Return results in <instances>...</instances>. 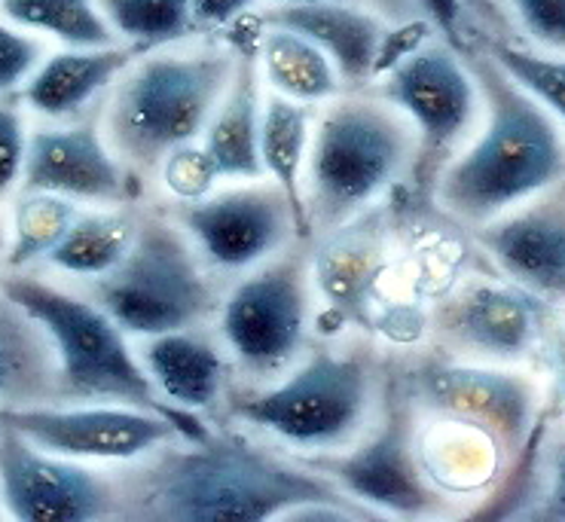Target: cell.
<instances>
[{"label":"cell","instance_id":"27","mask_svg":"<svg viewBox=\"0 0 565 522\" xmlns=\"http://www.w3.org/2000/svg\"><path fill=\"white\" fill-rule=\"evenodd\" d=\"M138 226H141V211L126 205L79 211V217L58 242V248L46 257V266L71 278L95 281L122 263L132 248Z\"/></svg>","mask_w":565,"mask_h":522},{"label":"cell","instance_id":"37","mask_svg":"<svg viewBox=\"0 0 565 522\" xmlns=\"http://www.w3.org/2000/svg\"><path fill=\"white\" fill-rule=\"evenodd\" d=\"M541 364L551 379V394L556 404L565 406V309H553L544 340H541Z\"/></svg>","mask_w":565,"mask_h":522},{"label":"cell","instance_id":"25","mask_svg":"<svg viewBox=\"0 0 565 522\" xmlns=\"http://www.w3.org/2000/svg\"><path fill=\"white\" fill-rule=\"evenodd\" d=\"M254 58L269 92L285 95L300 105H328L345 92L337 65L330 55L300 31L260 19V34Z\"/></svg>","mask_w":565,"mask_h":522},{"label":"cell","instance_id":"9","mask_svg":"<svg viewBox=\"0 0 565 522\" xmlns=\"http://www.w3.org/2000/svg\"><path fill=\"white\" fill-rule=\"evenodd\" d=\"M416 404L407 385H388L373 425L355 444L324 452L300 456L309 468L330 477L361 508L376 516H444L449 513V498L434 489L416 458Z\"/></svg>","mask_w":565,"mask_h":522},{"label":"cell","instance_id":"3","mask_svg":"<svg viewBox=\"0 0 565 522\" xmlns=\"http://www.w3.org/2000/svg\"><path fill=\"white\" fill-rule=\"evenodd\" d=\"M238 43L166 46L141 53L110 86L102 129L135 171H159L178 147L202 141L236 77Z\"/></svg>","mask_w":565,"mask_h":522},{"label":"cell","instance_id":"7","mask_svg":"<svg viewBox=\"0 0 565 522\" xmlns=\"http://www.w3.org/2000/svg\"><path fill=\"white\" fill-rule=\"evenodd\" d=\"M190 235L169 214H141L132 248L117 269L89 285L93 297L132 340L211 321L224 290Z\"/></svg>","mask_w":565,"mask_h":522},{"label":"cell","instance_id":"11","mask_svg":"<svg viewBox=\"0 0 565 522\" xmlns=\"http://www.w3.org/2000/svg\"><path fill=\"white\" fill-rule=\"evenodd\" d=\"M380 95L409 119L419 138V169L428 166L434 174L459 153L483 117V95L468 55L440 34L397 58L380 77Z\"/></svg>","mask_w":565,"mask_h":522},{"label":"cell","instance_id":"22","mask_svg":"<svg viewBox=\"0 0 565 522\" xmlns=\"http://www.w3.org/2000/svg\"><path fill=\"white\" fill-rule=\"evenodd\" d=\"M141 53H135L126 43L114 46H62L46 53L38 71L22 86V105L43 119H71L83 114L98 95L110 92V86L122 77V71L132 65Z\"/></svg>","mask_w":565,"mask_h":522},{"label":"cell","instance_id":"34","mask_svg":"<svg viewBox=\"0 0 565 522\" xmlns=\"http://www.w3.org/2000/svg\"><path fill=\"white\" fill-rule=\"evenodd\" d=\"M513 25L532 46L565 53V0H504Z\"/></svg>","mask_w":565,"mask_h":522},{"label":"cell","instance_id":"15","mask_svg":"<svg viewBox=\"0 0 565 522\" xmlns=\"http://www.w3.org/2000/svg\"><path fill=\"white\" fill-rule=\"evenodd\" d=\"M407 392L419 409L480 425L499 437L513 465L541 428V392L535 379L501 364L434 358L409 376Z\"/></svg>","mask_w":565,"mask_h":522},{"label":"cell","instance_id":"42","mask_svg":"<svg viewBox=\"0 0 565 522\" xmlns=\"http://www.w3.org/2000/svg\"><path fill=\"white\" fill-rule=\"evenodd\" d=\"M0 269H3V254H0Z\"/></svg>","mask_w":565,"mask_h":522},{"label":"cell","instance_id":"31","mask_svg":"<svg viewBox=\"0 0 565 522\" xmlns=\"http://www.w3.org/2000/svg\"><path fill=\"white\" fill-rule=\"evenodd\" d=\"M477 40L516 86H523L539 105L565 122V53L539 50L532 43H513L508 38H492L489 31H480Z\"/></svg>","mask_w":565,"mask_h":522},{"label":"cell","instance_id":"40","mask_svg":"<svg viewBox=\"0 0 565 522\" xmlns=\"http://www.w3.org/2000/svg\"><path fill=\"white\" fill-rule=\"evenodd\" d=\"M461 3H465V7L471 10V15L477 19V22H480V25H487V19H483V10H480V3H477V0H461Z\"/></svg>","mask_w":565,"mask_h":522},{"label":"cell","instance_id":"5","mask_svg":"<svg viewBox=\"0 0 565 522\" xmlns=\"http://www.w3.org/2000/svg\"><path fill=\"white\" fill-rule=\"evenodd\" d=\"M376 354L312 349L273 382L230 388L224 413L245 432L264 434L294 456H324L352 446L382 406Z\"/></svg>","mask_w":565,"mask_h":522},{"label":"cell","instance_id":"10","mask_svg":"<svg viewBox=\"0 0 565 522\" xmlns=\"http://www.w3.org/2000/svg\"><path fill=\"white\" fill-rule=\"evenodd\" d=\"M551 312L495 269L468 273L428 309V333L449 358L516 366L539 358Z\"/></svg>","mask_w":565,"mask_h":522},{"label":"cell","instance_id":"14","mask_svg":"<svg viewBox=\"0 0 565 522\" xmlns=\"http://www.w3.org/2000/svg\"><path fill=\"white\" fill-rule=\"evenodd\" d=\"M0 513L19 522L122 520L117 473L40 449L0 425Z\"/></svg>","mask_w":565,"mask_h":522},{"label":"cell","instance_id":"36","mask_svg":"<svg viewBox=\"0 0 565 522\" xmlns=\"http://www.w3.org/2000/svg\"><path fill=\"white\" fill-rule=\"evenodd\" d=\"M539 513L547 520H565V437L553 440L539 458Z\"/></svg>","mask_w":565,"mask_h":522},{"label":"cell","instance_id":"38","mask_svg":"<svg viewBox=\"0 0 565 522\" xmlns=\"http://www.w3.org/2000/svg\"><path fill=\"white\" fill-rule=\"evenodd\" d=\"M257 3L260 0H190L199 31H224L242 25V19H248Z\"/></svg>","mask_w":565,"mask_h":522},{"label":"cell","instance_id":"8","mask_svg":"<svg viewBox=\"0 0 565 522\" xmlns=\"http://www.w3.org/2000/svg\"><path fill=\"white\" fill-rule=\"evenodd\" d=\"M312 242H297L224 290L214 315L217 337L236 370L257 385L300 361L316 330Z\"/></svg>","mask_w":565,"mask_h":522},{"label":"cell","instance_id":"17","mask_svg":"<svg viewBox=\"0 0 565 522\" xmlns=\"http://www.w3.org/2000/svg\"><path fill=\"white\" fill-rule=\"evenodd\" d=\"M468 233L495 273L565 309V181Z\"/></svg>","mask_w":565,"mask_h":522},{"label":"cell","instance_id":"26","mask_svg":"<svg viewBox=\"0 0 565 522\" xmlns=\"http://www.w3.org/2000/svg\"><path fill=\"white\" fill-rule=\"evenodd\" d=\"M312 110L309 105L290 102L285 95H264V117H260V159H264L266 181H273L285 193L290 209L297 214V226L306 242H312V226L306 214V159L312 141Z\"/></svg>","mask_w":565,"mask_h":522},{"label":"cell","instance_id":"33","mask_svg":"<svg viewBox=\"0 0 565 522\" xmlns=\"http://www.w3.org/2000/svg\"><path fill=\"white\" fill-rule=\"evenodd\" d=\"M43 58H46L43 38L0 15V95L22 89Z\"/></svg>","mask_w":565,"mask_h":522},{"label":"cell","instance_id":"16","mask_svg":"<svg viewBox=\"0 0 565 522\" xmlns=\"http://www.w3.org/2000/svg\"><path fill=\"white\" fill-rule=\"evenodd\" d=\"M309 266L324 312L340 327L376 333L385 306L382 288L392 269L388 226L382 211L370 209L355 221L316 235Z\"/></svg>","mask_w":565,"mask_h":522},{"label":"cell","instance_id":"39","mask_svg":"<svg viewBox=\"0 0 565 522\" xmlns=\"http://www.w3.org/2000/svg\"><path fill=\"white\" fill-rule=\"evenodd\" d=\"M309 3H364L373 10H385V7H395L397 0H273V7H309ZM413 7H419L416 0H407Z\"/></svg>","mask_w":565,"mask_h":522},{"label":"cell","instance_id":"41","mask_svg":"<svg viewBox=\"0 0 565 522\" xmlns=\"http://www.w3.org/2000/svg\"><path fill=\"white\" fill-rule=\"evenodd\" d=\"M7 238H10V233H7V226L0 221V254H7Z\"/></svg>","mask_w":565,"mask_h":522},{"label":"cell","instance_id":"13","mask_svg":"<svg viewBox=\"0 0 565 522\" xmlns=\"http://www.w3.org/2000/svg\"><path fill=\"white\" fill-rule=\"evenodd\" d=\"M169 217L214 273H250L297 242V214L273 181H242L196 202H174Z\"/></svg>","mask_w":565,"mask_h":522},{"label":"cell","instance_id":"4","mask_svg":"<svg viewBox=\"0 0 565 522\" xmlns=\"http://www.w3.org/2000/svg\"><path fill=\"white\" fill-rule=\"evenodd\" d=\"M7 290L50 337L58 366V401L65 404H129L174 418L186 440H205L209 418L162 401L132 345V337L93 300L50 285L28 269L0 275Z\"/></svg>","mask_w":565,"mask_h":522},{"label":"cell","instance_id":"32","mask_svg":"<svg viewBox=\"0 0 565 522\" xmlns=\"http://www.w3.org/2000/svg\"><path fill=\"white\" fill-rule=\"evenodd\" d=\"M159 181L169 190V196L174 202H196V199H205L209 193H214L224 178H221L217 162L202 147V141H193V145L178 147L174 153L162 159Z\"/></svg>","mask_w":565,"mask_h":522},{"label":"cell","instance_id":"1","mask_svg":"<svg viewBox=\"0 0 565 522\" xmlns=\"http://www.w3.org/2000/svg\"><path fill=\"white\" fill-rule=\"evenodd\" d=\"M122 520L266 522L373 520L330 477L294 452H276L242 432L174 440L117 473Z\"/></svg>","mask_w":565,"mask_h":522},{"label":"cell","instance_id":"2","mask_svg":"<svg viewBox=\"0 0 565 522\" xmlns=\"http://www.w3.org/2000/svg\"><path fill=\"white\" fill-rule=\"evenodd\" d=\"M477 38L461 53L483 95L480 131L444 162L431 187L437 211L465 230L495 221L565 181L563 122L516 86Z\"/></svg>","mask_w":565,"mask_h":522},{"label":"cell","instance_id":"18","mask_svg":"<svg viewBox=\"0 0 565 522\" xmlns=\"http://www.w3.org/2000/svg\"><path fill=\"white\" fill-rule=\"evenodd\" d=\"M98 122L43 126L28 138L22 190H43L74 202L132 205L138 181Z\"/></svg>","mask_w":565,"mask_h":522},{"label":"cell","instance_id":"6","mask_svg":"<svg viewBox=\"0 0 565 522\" xmlns=\"http://www.w3.org/2000/svg\"><path fill=\"white\" fill-rule=\"evenodd\" d=\"M419 169V138L382 95L342 92L312 122L306 159V214L316 235L376 209Z\"/></svg>","mask_w":565,"mask_h":522},{"label":"cell","instance_id":"19","mask_svg":"<svg viewBox=\"0 0 565 522\" xmlns=\"http://www.w3.org/2000/svg\"><path fill=\"white\" fill-rule=\"evenodd\" d=\"M413 446L425 480L449 501L489 496L513 468L511 452L492 432L419 406Z\"/></svg>","mask_w":565,"mask_h":522},{"label":"cell","instance_id":"35","mask_svg":"<svg viewBox=\"0 0 565 522\" xmlns=\"http://www.w3.org/2000/svg\"><path fill=\"white\" fill-rule=\"evenodd\" d=\"M28 138L31 135L22 110L13 105H0V202H7L22 187Z\"/></svg>","mask_w":565,"mask_h":522},{"label":"cell","instance_id":"21","mask_svg":"<svg viewBox=\"0 0 565 522\" xmlns=\"http://www.w3.org/2000/svg\"><path fill=\"white\" fill-rule=\"evenodd\" d=\"M264 22L300 31L330 55L342 86L364 92L382 77L392 28L373 7L364 3H309V7H273Z\"/></svg>","mask_w":565,"mask_h":522},{"label":"cell","instance_id":"20","mask_svg":"<svg viewBox=\"0 0 565 522\" xmlns=\"http://www.w3.org/2000/svg\"><path fill=\"white\" fill-rule=\"evenodd\" d=\"M138 358L162 401L193 416L214 418L230 397V373L236 370L217 337L202 327H181L138 340Z\"/></svg>","mask_w":565,"mask_h":522},{"label":"cell","instance_id":"12","mask_svg":"<svg viewBox=\"0 0 565 522\" xmlns=\"http://www.w3.org/2000/svg\"><path fill=\"white\" fill-rule=\"evenodd\" d=\"M0 425L40 449L77 461L132 465L162 446L186 440L174 418L129 404H25L0 409Z\"/></svg>","mask_w":565,"mask_h":522},{"label":"cell","instance_id":"29","mask_svg":"<svg viewBox=\"0 0 565 522\" xmlns=\"http://www.w3.org/2000/svg\"><path fill=\"white\" fill-rule=\"evenodd\" d=\"M0 15L58 46H114L119 43L107 25L98 0H0Z\"/></svg>","mask_w":565,"mask_h":522},{"label":"cell","instance_id":"23","mask_svg":"<svg viewBox=\"0 0 565 522\" xmlns=\"http://www.w3.org/2000/svg\"><path fill=\"white\" fill-rule=\"evenodd\" d=\"M260 117H264V77L254 58V46H242L236 77L202 135V147L217 162L224 181L266 178L264 159H260Z\"/></svg>","mask_w":565,"mask_h":522},{"label":"cell","instance_id":"30","mask_svg":"<svg viewBox=\"0 0 565 522\" xmlns=\"http://www.w3.org/2000/svg\"><path fill=\"white\" fill-rule=\"evenodd\" d=\"M119 43L135 53L178 46L196 34L190 0H98Z\"/></svg>","mask_w":565,"mask_h":522},{"label":"cell","instance_id":"28","mask_svg":"<svg viewBox=\"0 0 565 522\" xmlns=\"http://www.w3.org/2000/svg\"><path fill=\"white\" fill-rule=\"evenodd\" d=\"M79 202L43 190H22L10 214V238L3 266L7 269H31L58 248L67 230L79 217Z\"/></svg>","mask_w":565,"mask_h":522},{"label":"cell","instance_id":"24","mask_svg":"<svg viewBox=\"0 0 565 522\" xmlns=\"http://www.w3.org/2000/svg\"><path fill=\"white\" fill-rule=\"evenodd\" d=\"M58 401V366L43 327L0 288V409Z\"/></svg>","mask_w":565,"mask_h":522}]
</instances>
